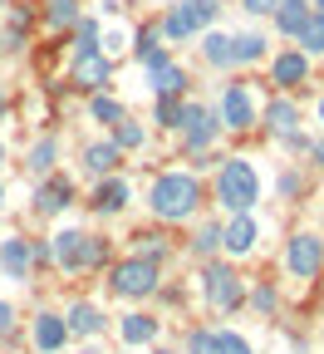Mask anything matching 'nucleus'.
Segmentation results:
<instances>
[{
  "label": "nucleus",
  "instance_id": "1",
  "mask_svg": "<svg viewBox=\"0 0 324 354\" xmlns=\"http://www.w3.org/2000/svg\"><path fill=\"white\" fill-rule=\"evenodd\" d=\"M153 212L158 216H167V221H182V216H192L197 212V202H202V183L197 177H187V172H167V177H158L153 183Z\"/></svg>",
  "mask_w": 324,
  "mask_h": 354
},
{
  "label": "nucleus",
  "instance_id": "2",
  "mask_svg": "<svg viewBox=\"0 0 324 354\" xmlns=\"http://www.w3.org/2000/svg\"><path fill=\"white\" fill-rule=\"evenodd\" d=\"M216 197H221V207H231V212H251V202L260 197L256 167H251L246 158H226V162H221V177H216Z\"/></svg>",
  "mask_w": 324,
  "mask_h": 354
},
{
  "label": "nucleus",
  "instance_id": "3",
  "mask_svg": "<svg viewBox=\"0 0 324 354\" xmlns=\"http://www.w3.org/2000/svg\"><path fill=\"white\" fill-rule=\"evenodd\" d=\"M113 290L118 295H153L158 290V261L153 256H133L113 271Z\"/></svg>",
  "mask_w": 324,
  "mask_h": 354
},
{
  "label": "nucleus",
  "instance_id": "4",
  "mask_svg": "<svg viewBox=\"0 0 324 354\" xmlns=\"http://www.w3.org/2000/svg\"><path fill=\"white\" fill-rule=\"evenodd\" d=\"M202 290H207V300H211V305H221V310L241 305V295H246L241 276L231 271V266H207V276H202Z\"/></svg>",
  "mask_w": 324,
  "mask_h": 354
},
{
  "label": "nucleus",
  "instance_id": "5",
  "mask_svg": "<svg viewBox=\"0 0 324 354\" xmlns=\"http://www.w3.org/2000/svg\"><path fill=\"white\" fill-rule=\"evenodd\" d=\"M285 266H290L295 276H314L319 266H324V241L309 236V232H300V236L285 246Z\"/></svg>",
  "mask_w": 324,
  "mask_h": 354
},
{
  "label": "nucleus",
  "instance_id": "6",
  "mask_svg": "<svg viewBox=\"0 0 324 354\" xmlns=\"http://www.w3.org/2000/svg\"><path fill=\"white\" fill-rule=\"evenodd\" d=\"M221 123L236 128V133L256 123V104H251V88H246V84H231V88H226V99H221Z\"/></svg>",
  "mask_w": 324,
  "mask_h": 354
},
{
  "label": "nucleus",
  "instance_id": "7",
  "mask_svg": "<svg viewBox=\"0 0 324 354\" xmlns=\"http://www.w3.org/2000/svg\"><path fill=\"white\" fill-rule=\"evenodd\" d=\"M221 246L236 251V256H246V251L256 246V221H251V212H236V221L221 227Z\"/></svg>",
  "mask_w": 324,
  "mask_h": 354
},
{
  "label": "nucleus",
  "instance_id": "8",
  "mask_svg": "<svg viewBox=\"0 0 324 354\" xmlns=\"http://www.w3.org/2000/svg\"><path fill=\"white\" fill-rule=\"evenodd\" d=\"M55 256H59V266H69V271H84L88 266V241L79 232H59L55 236Z\"/></svg>",
  "mask_w": 324,
  "mask_h": 354
},
{
  "label": "nucleus",
  "instance_id": "9",
  "mask_svg": "<svg viewBox=\"0 0 324 354\" xmlns=\"http://www.w3.org/2000/svg\"><path fill=\"white\" fill-rule=\"evenodd\" d=\"M64 339H69V325H64L59 315H50V310H44V315L35 320V344H39L44 354H55Z\"/></svg>",
  "mask_w": 324,
  "mask_h": 354
},
{
  "label": "nucleus",
  "instance_id": "10",
  "mask_svg": "<svg viewBox=\"0 0 324 354\" xmlns=\"http://www.w3.org/2000/svg\"><path fill=\"white\" fill-rule=\"evenodd\" d=\"M309 0H280L275 6V25H280V35H300L305 30V20H309Z\"/></svg>",
  "mask_w": 324,
  "mask_h": 354
},
{
  "label": "nucleus",
  "instance_id": "11",
  "mask_svg": "<svg viewBox=\"0 0 324 354\" xmlns=\"http://www.w3.org/2000/svg\"><path fill=\"white\" fill-rule=\"evenodd\" d=\"M0 266H6L10 276H25L30 271V241L25 236H6L0 241Z\"/></svg>",
  "mask_w": 324,
  "mask_h": 354
},
{
  "label": "nucleus",
  "instance_id": "12",
  "mask_svg": "<svg viewBox=\"0 0 324 354\" xmlns=\"http://www.w3.org/2000/svg\"><path fill=\"white\" fill-rule=\"evenodd\" d=\"M108 79V59L94 50V55H79V64H74V84H84V88H94V84H104Z\"/></svg>",
  "mask_w": 324,
  "mask_h": 354
},
{
  "label": "nucleus",
  "instance_id": "13",
  "mask_svg": "<svg viewBox=\"0 0 324 354\" xmlns=\"http://www.w3.org/2000/svg\"><path fill=\"white\" fill-rule=\"evenodd\" d=\"M197 30H202V25L192 20V10H187V6H172V10H167V20H162V35H167V39H192Z\"/></svg>",
  "mask_w": 324,
  "mask_h": 354
},
{
  "label": "nucleus",
  "instance_id": "14",
  "mask_svg": "<svg viewBox=\"0 0 324 354\" xmlns=\"http://www.w3.org/2000/svg\"><path fill=\"white\" fill-rule=\"evenodd\" d=\"M64 325H69L74 335H99V330H104V315H99V310L88 305V300H79V305L69 310V320H64Z\"/></svg>",
  "mask_w": 324,
  "mask_h": 354
},
{
  "label": "nucleus",
  "instance_id": "15",
  "mask_svg": "<svg viewBox=\"0 0 324 354\" xmlns=\"http://www.w3.org/2000/svg\"><path fill=\"white\" fill-rule=\"evenodd\" d=\"M123 202H128V183H123V177H108V183L94 192V207L99 212H118Z\"/></svg>",
  "mask_w": 324,
  "mask_h": 354
},
{
  "label": "nucleus",
  "instance_id": "16",
  "mask_svg": "<svg viewBox=\"0 0 324 354\" xmlns=\"http://www.w3.org/2000/svg\"><path fill=\"white\" fill-rule=\"evenodd\" d=\"M158 335V320L153 315H128L123 320V344H148Z\"/></svg>",
  "mask_w": 324,
  "mask_h": 354
},
{
  "label": "nucleus",
  "instance_id": "17",
  "mask_svg": "<svg viewBox=\"0 0 324 354\" xmlns=\"http://www.w3.org/2000/svg\"><path fill=\"white\" fill-rule=\"evenodd\" d=\"M84 162H88V172H113V167H118V143H94V148H84Z\"/></svg>",
  "mask_w": 324,
  "mask_h": 354
},
{
  "label": "nucleus",
  "instance_id": "18",
  "mask_svg": "<svg viewBox=\"0 0 324 354\" xmlns=\"http://www.w3.org/2000/svg\"><path fill=\"white\" fill-rule=\"evenodd\" d=\"M295 118H300V113H295V104H285V99H275V104L265 109V123H270L275 133H285V138L295 133Z\"/></svg>",
  "mask_w": 324,
  "mask_h": 354
},
{
  "label": "nucleus",
  "instance_id": "19",
  "mask_svg": "<svg viewBox=\"0 0 324 354\" xmlns=\"http://www.w3.org/2000/svg\"><path fill=\"white\" fill-rule=\"evenodd\" d=\"M309 74V64H305V55H280V59H275V79H280V84H300Z\"/></svg>",
  "mask_w": 324,
  "mask_h": 354
},
{
  "label": "nucleus",
  "instance_id": "20",
  "mask_svg": "<svg viewBox=\"0 0 324 354\" xmlns=\"http://www.w3.org/2000/svg\"><path fill=\"white\" fill-rule=\"evenodd\" d=\"M207 354H256V349L246 344V335L221 330V335H211V339H207Z\"/></svg>",
  "mask_w": 324,
  "mask_h": 354
},
{
  "label": "nucleus",
  "instance_id": "21",
  "mask_svg": "<svg viewBox=\"0 0 324 354\" xmlns=\"http://www.w3.org/2000/svg\"><path fill=\"white\" fill-rule=\"evenodd\" d=\"M211 138H216V118H211V113H202V118L187 128V148H192V153H202V148H211Z\"/></svg>",
  "mask_w": 324,
  "mask_h": 354
},
{
  "label": "nucleus",
  "instance_id": "22",
  "mask_svg": "<svg viewBox=\"0 0 324 354\" xmlns=\"http://www.w3.org/2000/svg\"><path fill=\"white\" fill-rule=\"evenodd\" d=\"M295 39L305 44L309 55H324V15H314V10H309V20H305V30H300Z\"/></svg>",
  "mask_w": 324,
  "mask_h": 354
},
{
  "label": "nucleus",
  "instance_id": "23",
  "mask_svg": "<svg viewBox=\"0 0 324 354\" xmlns=\"http://www.w3.org/2000/svg\"><path fill=\"white\" fill-rule=\"evenodd\" d=\"M260 55H265V39H260V35H241V39H231V59L251 64V59H260Z\"/></svg>",
  "mask_w": 324,
  "mask_h": 354
},
{
  "label": "nucleus",
  "instance_id": "24",
  "mask_svg": "<svg viewBox=\"0 0 324 354\" xmlns=\"http://www.w3.org/2000/svg\"><path fill=\"white\" fill-rule=\"evenodd\" d=\"M64 202H69V183H55V187H44V192L35 197V207H39V212H59Z\"/></svg>",
  "mask_w": 324,
  "mask_h": 354
},
{
  "label": "nucleus",
  "instance_id": "25",
  "mask_svg": "<svg viewBox=\"0 0 324 354\" xmlns=\"http://www.w3.org/2000/svg\"><path fill=\"white\" fill-rule=\"evenodd\" d=\"M113 128H118V133H113V143H118V148H137V143H143V128H137V123H133L128 113H123V118H118Z\"/></svg>",
  "mask_w": 324,
  "mask_h": 354
},
{
  "label": "nucleus",
  "instance_id": "26",
  "mask_svg": "<svg viewBox=\"0 0 324 354\" xmlns=\"http://www.w3.org/2000/svg\"><path fill=\"white\" fill-rule=\"evenodd\" d=\"M216 246H221V227H211V221H207V227L192 236V251H197V256H211Z\"/></svg>",
  "mask_w": 324,
  "mask_h": 354
},
{
  "label": "nucleus",
  "instance_id": "27",
  "mask_svg": "<svg viewBox=\"0 0 324 354\" xmlns=\"http://www.w3.org/2000/svg\"><path fill=\"white\" fill-rule=\"evenodd\" d=\"M202 50H207V59H211V64H231V39H226V35H207Z\"/></svg>",
  "mask_w": 324,
  "mask_h": 354
},
{
  "label": "nucleus",
  "instance_id": "28",
  "mask_svg": "<svg viewBox=\"0 0 324 354\" xmlns=\"http://www.w3.org/2000/svg\"><path fill=\"white\" fill-rule=\"evenodd\" d=\"M79 20V0H50V25H74Z\"/></svg>",
  "mask_w": 324,
  "mask_h": 354
},
{
  "label": "nucleus",
  "instance_id": "29",
  "mask_svg": "<svg viewBox=\"0 0 324 354\" xmlns=\"http://www.w3.org/2000/svg\"><path fill=\"white\" fill-rule=\"evenodd\" d=\"M30 167H35V172H50V167H55V138L35 143V153H30Z\"/></svg>",
  "mask_w": 324,
  "mask_h": 354
},
{
  "label": "nucleus",
  "instance_id": "30",
  "mask_svg": "<svg viewBox=\"0 0 324 354\" xmlns=\"http://www.w3.org/2000/svg\"><path fill=\"white\" fill-rule=\"evenodd\" d=\"M88 113H94L99 123H118V118H123V109H118L113 99H94V104H88Z\"/></svg>",
  "mask_w": 324,
  "mask_h": 354
},
{
  "label": "nucleus",
  "instance_id": "31",
  "mask_svg": "<svg viewBox=\"0 0 324 354\" xmlns=\"http://www.w3.org/2000/svg\"><path fill=\"white\" fill-rule=\"evenodd\" d=\"M182 6L192 10L197 25H211V20H216V0H182Z\"/></svg>",
  "mask_w": 324,
  "mask_h": 354
},
{
  "label": "nucleus",
  "instance_id": "32",
  "mask_svg": "<svg viewBox=\"0 0 324 354\" xmlns=\"http://www.w3.org/2000/svg\"><path fill=\"white\" fill-rule=\"evenodd\" d=\"M99 50V25L88 20V25H79V55H94Z\"/></svg>",
  "mask_w": 324,
  "mask_h": 354
},
{
  "label": "nucleus",
  "instance_id": "33",
  "mask_svg": "<svg viewBox=\"0 0 324 354\" xmlns=\"http://www.w3.org/2000/svg\"><path fill=\"white\" fill-rule=\"evenodd\" d=\"M177 113H182V104H172V99H162V104H158V123L177 128Z\"/></svg>",
  "mask_w": 324,
  "mask_h": 354
},
{
  "label": "nucleus",
  "instance_id": "34",
  "mask_svg": "<svg viewBox=\"0 0 324 354\" xmlns=\"http://www.w3.org/2000/svg\"><path fill=\"white\" fill-rule=\"evenodd\" d=\"M10 330H15V310L0 300V335H10Z\"/></svg>",
  "mask_w": 324,
  "mask_h": 354
},
{
  "label": "nucleus",
  "instance_id": "35",
  "mask_svg": "<svg viewBox=\"0 0 324 354\" xmlns=\"http://www.w3.org/2000/svg\"><path fill=\"white\" fill-rule=\"evenodd\" d=\"M275 6H280V0H246V10H251V15H270Z\"/></svg>",
  "mask_w": 324,
  "mask_h": 354
},
{
  "label": "nucleus",
  "instance_id": "36",
  "mask_svg": "<svg viewBox=\"0 0 324 354\" xmlns=\"http://www.w3.org/2000/svg\"><path fill=\"white\" fill-rule=\"evenodd\" d=\"M280 192H285V197H295V192H300V177H295V172H285V177H280Z\"/></svg>",
  "mask_w": 324,
  "mask_h": 354
},
{
  "label": "nucleus",
  "instance_id": "37",
  "mask_svg": "<svg viewBox=\"0 0 324 354\" xmlns=\"http://www.w3.org/2000/svg\"><path fill=\"white\" fill-rule=\"evenodd\" d=\"M314 158H319V162H324V138H319V143H314Z\"/></svg>",
  "mask_w": 324,
  "mask_h": 354
},
{
  "label": "nucleus",
  "instance_id": "38",
  "mask_svg": "<svg viewBox=\"0 0 324 354\" xmlns=\"http://www.w3.org/2000/svg\"><path fill=\"white\" fill-rule=\"evenodd\" d=\"M314 15H324V0H314Z\"/></svg>",
  "mask_w": 324,
  "mask_h": 354
},
{
  "label": "nucleus",
  "instance_id": "39",
  "mask_svg": "<svg viewBox=\"0 0 324 354\" xmlns=\"http://www.w3.org/2000/svg\"><path fill=\"white\" fill-rule=\"evenodd\" d=\"M0 118H6V99H0Z\"/></svg>",
  "mask_w": 324,
  "mask_h": 354
},
{
  "label": "nucleus",
  "instance_id": "40",
  "mask_svg": "<svg viewBox=\"0 0 324 354\" xmlns=\"http://www.w3.org/2000/svg\"><path fill=\"white\" fill-rule=\"evenodd\" d=\"M319 118H324V99H319Z\"/></svg>",
  "mask_w": 324,
  "mask_h": 354
},
{
  "label": "nucleus",
  "instance_id": "41",
  "mask_svg": "<svg viewBox=\"0 0 324 354\" xmlns=\"http://www.w3.org/2000/svg\"><path fill=\"white\" fill-rule=\"evenodd\" d=\"M0 158H6V148H0Z\"/></svg>",
  "mask_w": 324,
  "mask_h": 354
},
{
  "label": "nucleus",
  "instance_id": "42",
  "mask_svg": "<svg viewBox=\"0 0 324 354\" xmlns=\"http://www.w3.org/2000/svg\"><path fill=\"white\" fill-rule=\"evenodd\" d=\"M84 354H94V349H84Z\"/></svg>",
  "mask_w": 324,
  "mask_h": 354
},
{
  "label": "nucleus",
  "instance_id": "43",
  "mask_svg": "<svg viewBox=\"0 0 324 354\" xmlns=\"http://www.w3.org/2000/svg\"><path fill=\"white\" fill-rule=\"evenodd\" d=\"M0 197H6V192H0Z\"/></svg>",
  "mask_w": 324,
  "mask_h": 354
}]
</instances>
